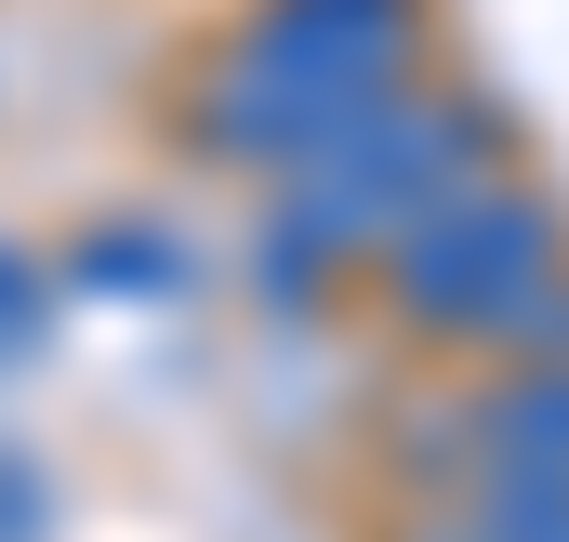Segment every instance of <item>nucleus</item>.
<instances>
[{"label": "nucleus", "mask_w": 569, "mask_h": 542, "mask_svg": "<svg viewBox=\"0 0 569 542\" xmlns=\"http://www.w3.org/2000/svg\"><path fill=\"white\" fill-rule=\"evenodd\" d=\"M93 265H107V291H172V252L133 239V225H120V239H93Z\"/></svg>", "instance_id": "nucleus-4"}, {"label": "nucleus", "mask_w": 569, "mask_h": 542, "mask_svg": "<svg viewBox=\"0 0 569 542\" xmlns=\"http://www.w3.org/2000/svg\"><path fill=\"white\" fill-rule=\"evenodd\" d=\"M490 145L477 107H398V120H358L318 172H291V239H371V225H425L437 199H463V159Z\"/></svg>", "instance_id": "nucleus-2"}, {"label": "nucleus", "mask_w": 569, "mask_h": 542, "mask_svg": "<svg viewBox=\"0 0 569 542\" xmlns=\"http://www.w3.org/2000/svg\"><path fill=\"white\" fill-rule=\"evenodd\" d=\"M477 450H490V476H569V371L477 398Z\"/></svg>", "instance_id": "nucleus-3"}, {"label": "nucleus", "mask_w": 569, "mask_h": 542, "mask_svg": "<svg viewBox=\"0 0 569 542\" xmlns=\"http://www.w3.org/2000/svg\"><path fill=\"white\" fill-rule=\"evenodd\" d=\"M398 291L437 331H530V304L557 291V212L517 185H463L398 239Z\"/></svg>", "instance_id": "nucleus-1"}]
</instances>
